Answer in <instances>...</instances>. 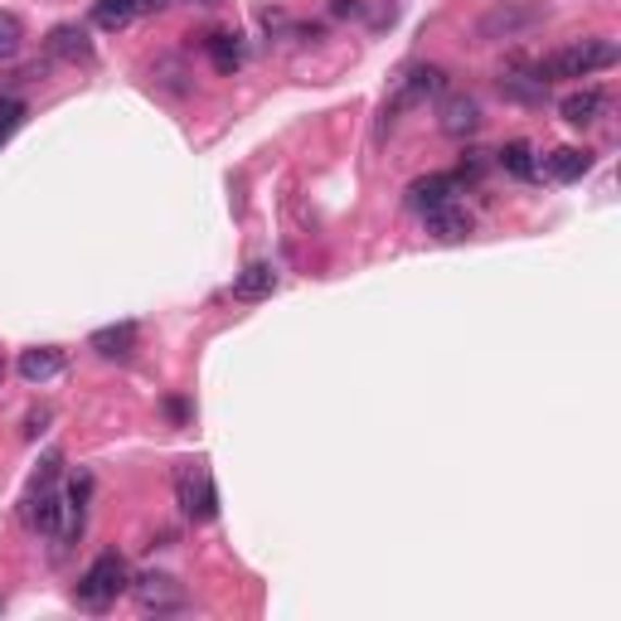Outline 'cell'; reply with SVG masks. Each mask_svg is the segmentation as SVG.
Listing matches in <instances>:
<instances>
[{
  "mask_svg": "<svg viewBox=\"0 0 621 621\" xmlns=\"http://www.w3.org/2000/svg\"><path fill=\"white\" fill-rule=\"evenodd\" d=\"M49 54L54 59H68V64H92V45L78 25H59L49 29Z\"/></svg>",
  "mask_w": 621,
  "mask_h": 621,
  "instance_id": "cell-18",
  "label": "cell"
},
{
  "mask_svg": "<svg viewBox=\"0 0 621 621\" xmlns=\"http://www.w3.org/2000/svg\"><path fill=\"white\" fill-rule=\"evenodd\" d=\"M544 170L554 175L558 185H573V180H583L587 170H593V151H578V147H558V151H548L544 155Z\"/></svg>",
  "mask_w": 621,
  "mask_h": 621,
  "instance_id": "cell-16",
  "label": "cell"
},
{
  "mask_svg": "<svg viewBox=\"0 0 621 621\" xmlns=\"http://www.w3.org/2000/svg\"><path fill=\"white\" fill-rule=\"evenodd\" d=\"M359 0H330V15H355Z\"/></svg>",
  "mask_w": 621,
  "mask_h": 621,
  "instance_id": "cell-25",
  "label": "cell"
},
{
  "mask_svg": "<svg viewBox=\"0 0 621 621\" xmlns=\"http://www.w3.org/2000/svg\"><path fill=\"white\" fill-rule=\"evenodd\" d=\"M170 0H137V15H155V10H165Z\"/></svg>",
  "mask_w": 621,
  "mask_h": 621,
  "instance_id": "cell-27",
  "label": "cell"
},
{
  "mask_svg": "<svg viewBox=\"0 0 621 621\" xmlns=\"http://www.w3.org/2000/svg\"><path fill=\"white\" fill-rule=\"evenodd\" d=\"M495 165H500V170H510L515 180H534V175H540V161H534L530 141H505V147L495 151Z\"/></svg>",
  "mask_w": 621,
  "mask_h": 621,
  "instance_id": "cell-19",
  "label": "cell"
},
{
  "mask_svg": "<svg viewBox=\"0 0 621 621\" xmlns=\"http://www.w3.org/2000/svg\"><path fill=\"white\" fill-rule=\"evenodd\" d=\"M92 20H98L102 29H122V25H131V20H137V0H98Z\"/></svg>",
  "mask_w": 621,
  "mask_h": 621,
  "instance_id": "cell-22",
  "label": "cell"
},
{
  "mask_svg": "<svg viewBox=\"0 0 621 621\" xmlns=\"http://www.w3.org/2000/svg\"><path fill=\"white\" fill-rule=\"evenodd\" d=\"M25 117H29V102L25 98H0V147H5L20 127H25Z\"/></svg>",
  "mask_w": 621,
  "mask_h": 621,
  "instance_id": "cell-23",
  "label": "cell"
},
{
  "mask_svg": "<svg viewBox=\"0 0 621 621\" xmlns=\"http://www.w3.org/2000/svg\"><path fill=\"white\" fill-rule=\"evenodd\" d=\"M29 428H25V438H39V432H45V422H49V408H39V413H29Z\"/></svg>",
  "mask_w": 621,
  "mask_h": 621,
  "instance_id": "cell-24",
  "label": "cell"
},
{
  "mask_svg": "<svg viewBox=\"0 0 621 621\" xmlns=\"http://www.w3.org/2000/svg\"><path fill=\"white\" fill-rule=\"evenodd\" d=\"M20 49H25V25H20V15L0 10V64L20 59Z\"/></svg>",
  "mask_w": 621,
  "mask_h": 621,
  "instance_id": "cell-21",
  "label": "cell"
},
{
  "mask_svg": "<svg viewBox=\"0 0 621 621\" xmlns=\"http://www.w3.org/2000/svg\"><path fill=\"white\" fill-rule=\"evenodd\" d=\"M64 350L59 345H29V350H20V359H15V369H20V379L25 384H49V379H59L64 375Z\"/></svg>",
  "mask_w": 621,
  "mask_h": 621,
  "instance_id": "cell-11",
  "label": "cell"
},
{
  "mask_svg": "<svg viewBox=\"0 0 621 621\" xmlns=\"http://www.w3.org/2000/svg\"><path fill=\"white\" fill-rule=\"evenodd\" d=\"M190 5H200V10H214V5H224V0H190Z\"/></svg>",
  "mask_w": 621,
  "mask_h": 621,
  "instance_id": "cell-28",
  "label": "cell"
},
{
  "mask_svg": "<svg viewBox=\"0 0 621 621\" xmlns=\"http://www.w3.org/2000/svg\"><path fill=\"white\" fill-rule=\"evenodd\" d=\"M175 500H180V510L190 515L194 524L214 520V515H219V485H214L210 466H204V461H185L180 471H175Z\"/></svg>",
  "mask_w": 621,
  "mask_h": 621,
  "instance_id": "cell-5",
  "label": "cell"
},
{
  "mask_svg": "<svg viewBox=\"0 0 621 621\" xmlns=\"http://www.w3.org/2000/svg\"><path fill=\"white\" fill-rule=\"evenodd\" d=\"M617 59H621V49L612 45V39H573V45L544 54L534 68H540L544 83H554V78H593V74H603V68H612Z\"/></svg>",
  "mask_w": 621,
  "mask_h": 621,
  "instance_id": "cell-1",
  "label": "cell"
},
{
  "mask_svg": "<svg viewBox=\"0 0 621 621\" xmlns=\"http://www.w3.org/2000/svg\"><path fill=\"white\" fill-rule=\"evenodd\" d=\"M131 597H137L141 612H155V617L180 612V607H185V587L175 583L170 573H141V578H131Z\"/></svg>",
  "mask_w": 621,
  "mask_h": 621,
  "instance_id": "cell-7",
  "label": "cell"
},
{
  "mask_svg": "<svg viewBox=\"0 0 621 621\" xmlns=\"http://www.w3.org/2000/svg\"><path fill=\"white\" fill-rule=\"evenodd\" d=\"M210 59H214V68H219V74H238V68H243V39L238 35H229V29H219V35H210Z\"/></svg>",
  "mask_w": 621,
  "mask_h": 621,
  "instance_id": "cell-20",
  "label": "cell"
},
{
  "mask_svg": "<svg viewBox=\"0 0 621 621\" xmlns=\"http://www.w3.org/2000/svg\"><path fill=\"white\" fill-rule=\"evenodd\" d=\"M422 224H428V233L438 238V243H466L476 229L471 210L457 200H442V204H432V210H422Z\"/></svg>",
  "mask_w": 621,
  "mask_h": 621,
  "instance_id": "cell-9",
  "label": "cell"
},
{
  "mask_svg": "<svg viewBox=\"0 0 621 621\" xmlns=\"http://www.w3.org/2000/svg\"><path fill=\"white\" fill-rule=\"evenodd\" d=\"M442 88H447V74H442L438 64H418V68H408V74L398 78V88H393V102L384 107V122H393V112L418 107V102L438 98Z\"/></svg>",
  "mask_w": 621,
  "mask_h": 621,
  "instance_id": "cell-6",
  "label": "cell"
},
{
  "mask_svg": "<svg viewBox=\"0 0 621 621\" xmlns=\"http://www.w3.org/2000/svg\"><path fill=\"white\" fill-rule=\"evenodd\" d=\"M500 92L510 102H530V107H540V102L548 98V83L540 78V68H505L500 74Z\"/></svg>",
  "mask_w": 621,
  "mask_h": 621,
  "instance_id": "cell-15",
  "label": "cell"
},
{
  "mask_svg": "<svg viewBox=\"0 0 621 621\" xmlns=\"http://www.w3.org/2000/svg\"><path fill=\"white\" fill-rule=\"evenodd\" d=\"M461 190V180L452 170H438V175H422V180H413L408 185V210L413 214H422V210H432V204H442V200H452V194Z\"/></svg>",
  "mask_w": 621,
  "mask_h": 621,
  "instance_id": "cell-12",
  "label": "cell"
},
{
  "mask_svg": "<svg viewBox=\"0 0 621 621\" xmlns=\"http://www.w3.org/2000/svg\"><path fill=\"white\" fill-rule=\"evenodd\" d=\"M544 20H548V5H534V0H495V5L476 20V39H481V45L524 39L530 29H540Z\"/></svg>",
  "mask_w": 621,
  "mask_h": 621,
  "instance_id": "cell-3",
  "label": "cell"
},
{
  "mask_svg": "<svg viewBox=\"0 0 621 621\" xmlns=\"http://www.w3.org/2000/svg\"><path fill=\"white\" fill-rule=\"evenodd\" d=\"M141 345V326L137 320H117V326H102L88 335V350H98L102 359H131Z\"/></svg>",
  "mask_w": 621,
  "mask_h": 621,
  "instance_id": "cell-10",
  "label": "cell"
},
{
  "mask_svg": "<svg viewBox=\"0 0 621 621\" xmlns=\"http://www.w3.org/2000/svg\"><path fill=\"white\" fill-rule=\"evenodd\" d=\"M59 452H49L45 457V471H39V481L29 485V500H25V520L35 524L39 534H49V540H59L64 534V485H59Z\"/></svg>",
  "mask_w": 621,
  "mask_h": 621,
  "instance_id": "cell-4",
  "label": "cell"
},
{
  "mask_svg": "<svg viewBox=\"0 0 621 621\" xmlns=\"http://www.w3.org/2000/svg\"><path fill=\"white\" fill-rule=\"evenodd\" d=\"M88 495H92V476L78 471L74 481L64 485V534H59V540H78V534H83V520H88Z\"/></svg>",
  "mask_w": 621,
  "mask_h": 621,
  "instance_id": "cell-13",
  "label": "cell"
},
{
  "mask_svg": "<svg viewBox=\"0 0 621 621\" xmlns=\"http://www.w3.org/2000/svg\"><path fill=\"white\" fill-rule=\"evenodd\" d=\"M122 593H131V568H127V558H122L117 548H107V554L92 558L88 573H83L78 587H74L78 607H88V612H107Z\"/></svg>",
  "mask_w": 621,
  "mask_h": 621,
  "instance_id": "cell-2",
  "label": "cell"
},
{
  "mask_svg": "<svg viewBox=\"0 0 621 621\" xmlns=\"http://www.w3.org/2000/svg\"><path fill=\"white\" fill-rule=\"evenodd\" d=\"M277 292V267L273 263H248L243 273L233 277V296L238 302H263V296Z\"/></svg>",
  "mask_w": 621,
  "mask_h": 621,
  "instance_id": "cell-17",
  "label": "cell"
},
{
  "mask_svg": "<svg viewBox=\"0 0 621 621\" xmlns=\"http://www.w3.org/2000/svg\"><path fill=\"white\" fill-rule=\"evenodd\" d=\"M438 127L447 131L452 141H466L481 131V102L471 98V92H447V98L438 102Z\"/></svg>",
  "mask_w": 621,
  "mask_h": 621,
  "instance_id": "cell-8",
  "label": "cell"
},
{
  "mask_svg": "<svg viewBox=\"0 0 621 621\" xmlns=\"http://www.w3.org/2000/svg\"><path fill=\"white\" fill-rule=\"evenodd\" d=\"M165 413H170V418H175V422H185V418H190V408H185V403H180V398H170V403H165Z\"/></svg>",
  "mask_w": 621,
  "mask_h": 621,
  "instance_id": "cell-26",
  "label": "cell"
},
{
  "mask_svg": "<svg viewBox=\"0 0 621 621\" xmlns=\"http://www.w3.org/2000/svg\"><path fill=\"white\" fill-rule=\"evenodd\" d=\"M558 112H563L568 127H593V122L607 112V92L603 88H578L558 102Z\"/></svg>",
  "mask_w": 621,
  "mask_h": 621,
  "instance_id": "cell-14",
  "label": "cell"
}]
</instances>
